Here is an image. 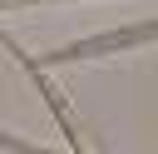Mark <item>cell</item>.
<instances>
[{
	"label": "cell",
	"mask_w": 158,
	"mask_h": 154,
	"mask_svg": "<svg viewBox=\"0 0 158 154\" xmlns=\"http://www.w3.org/2000/svg\"><path fill=\"white\" fill-rule=\"evenodd\" d=\"M148 40H158V20L123 25V30H104V35H89V40H69V45L40 55L35 65L49 70V65H74V60H99V55H118V50H133V45H148Z\"/></svg>",
	"instance_id": "6da1fadb"
},
{
	"label": "cell",
	"mask_w": 158,
	"mask_h": 154,
	"mask_svg": "<svg viewBox=\"0 0 158 154\" xmlns=\"http://www.w3.org/2000/svg\"><path fill=\"white\" fill-rule=\"evenodd\" d=\"M15 5H35V0H0V10H15Z\"/></svg>",
	"instance_id": "3957f363"
},
{
	"label": "cell",
	"mask_w": 158,
	"mask_h": 154,
	"mask_svg": "<svg viewBox=\"0 0 158 154\" xmlns=\"http://www.w3.org/2000/svg\"><path fill=\"white\" fill-rule=\"evenodd\" d=\"M0 40H5V50H10V55H15V60H20L25 70H30V75H35V84H40V94H44V104L54 109V119H59V129H64V139H69V149H79L84 139H79V124L69 119V104H64V94H59V89H54V84L44 79V70L35 65V55H25V50H20V45H15L10 35H0Z\"/></svg>",
	"instance_id": "7a4b0ae2"
}]
</instances>
